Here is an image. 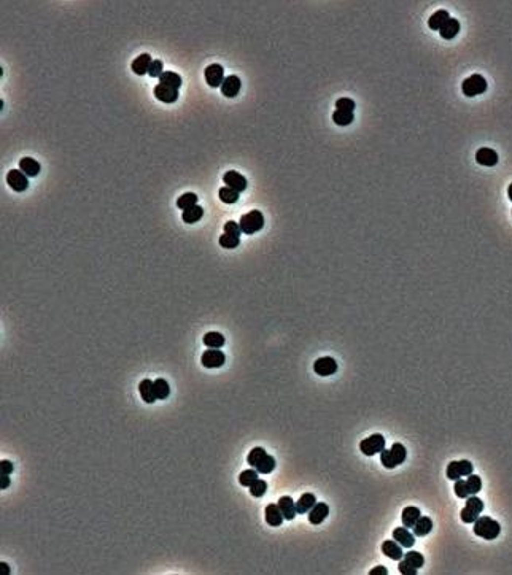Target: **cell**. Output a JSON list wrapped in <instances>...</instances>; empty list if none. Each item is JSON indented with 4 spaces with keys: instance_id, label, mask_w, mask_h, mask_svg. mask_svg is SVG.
Here are the masks:
<instances>
[{
    "instance_id": "obj_1",
    "label": "cell",
    "mask_w": 512,
    "mask_h": 575,
    "mask_svg": "<svg viewBox=\"0 0 512 575\" xmlns=\"http://www.w3.org/2000/svg\"><path fill=\"white\" fill-rule=\"evenodd\" d=\"M248 466H252L253 469H256L259 474H271L275 469V459L271 454H267L264 448L261 446H256L253 448L247 456Z\"/></svg>"
},
{
    "instance_id": "obj_2",
    "label": "cell",
    "mask_w": 512,
    "mask_h": 575,
    "mask_svg": "<svg viewBox=\"0 0 512 575\" xmlns=\"http://www.w3.org/2000/svg\"><path fill=\"white\" fill-rule=\"evenodd\" d=\"M474 534L479 536L482 539H485V541H495V539L500 536L501 532V526L500 523L495 521L493 518L490 516H479L477 520L474 521Z\"/></svg>"
},
{
    "instance_id": "obj_3",
    "label": "cell",
    "mask_w": 512,
    "mask_h": 575,
    "mask_svg": "<svg viewBox=\"0 0 512 575\" xmlns=\"http://www.w3.org/2000/svg\"><path fill=\"white\" fill-rule=\"evenodd\" d=\"M406 458H407V450L401 443H393L390 450H383L380 453V463L387 469H395L396 466L402 464Z\"/></svg>"
},
{
    "instance_id": "obj_4",
    "label": "cell",
    "mask_w": 512,
    "mask_h": 575,
    "mask_svg": "<svg viewBox=\"0 0 512 575\" xmlns=\"http://www.w3.org/2000/svg\"><path fill=\"white\" fill-rule=\"evenodd\" d=\"M239 224L242 232L247 234V236H252V234L258 232L264 227V216H262V213L259 210H252L245 213V215H242Z\"/></svg>"
},
{
    "instance_id": "obj_5",
    "label": "cell",
    "mask_w": 512,
    "mask_h": 575,
    "mask_svg": "<svg viewBox=\"0 0 512 575\" xmlns=\"http://www.w3.org/2000/svg\"><path fill=\"white\" fill-rule=\"evenodd\" d=\"M482 510H483V502H482V499H479L475 494L468 496V498H466V506H465V508L461 510V513H460L461 521H463V523H468V524H469V523H474V521L480 516Z\"/></svg>"
},
{
    "instance_id": "obj_6",
    "label": "cell",
    "mask_w": 512,
    "mask_h": 575,
    "mask_svg": "<svg viewBox=\"0 0 512 575\" xmlns=\"http://www.w3.org/2000/svg\"><path fill=\"white\" fill-rule=\"evenodd\" d=\"M461 91L466 97H474L483 94L487 91V80L479 73H474L471 76H468L466 80L461 84Z\"/></svg>"
},
{
    "instance_id": "obj_7",
    "label": "cell",
    "mask_w": 512,
    "mask_h": 575,
    "mask_svg": "<svg viewBox=\"0 0 512 575\" xmlns=\"http://www.w3.org/2000/svg\"><path fill=\"white\" fill-rule=\"evenodd\" d=\"M383 450H385V437L379 434V432L366 437L365 440L360 442V451L365 456H374V454L382 453Z\"/></svg>"
},
{
    "instance_id": "obj_8",
    "label": "cell",
    "mask_w": 512,
    "mask_h": 575,
    "mask_svg": "<svg viewBox=\"0 0 512 575\" xmlns=\"http://www.w3.org/2000/svg\"><path fill=\"white\" fill-rule=\"evenodd\" d=\"M314 372L320 377H331L337 372V363L336 359L331 356H323L318 358L314 363Z\"/></svg>"
},
{
    "instance_id": "obj_9",
    "label": "cell",
    "mask_w": 512,
    "mask_h": 575,
    "mask_svg": "<svg viewBox=\"0 0 512 575\" xmlns=\"http://www.w3.org/2000/svg\"><path fill=\"white\" fill-rule=\"evenodd\" d=\"M6 183H8V186L16 191V193H23L27 188H29V176L26 173H23L21 170H16L13 169L6 175Z\"/></svg>"
},
{
    "instance_id": "obj_10",
    "label": "cell",
    "mask_w": 512,
    "mask_h": 575,
    "mask_svg": "<svg viewBox=\"0 0 512 575\" xmlns=\"http://www.w3.org/2000/svg\"><path fill=\"white\" fill-rule=\"evenodd\" d=\"M224 363H226L224 353L221 350H217V348H209L207 351H204L202 356H201V364L207 369L221 367Z\"/></svg>"
},
{
    "instance_id": "obj_11",
    "label": "cell",
    "mask_w": 512,
    "mask_h": 575,
    "mask_svg": "<svg viewBox=\"0 0 512 575\" xmlns=\"http://www.w3.org/2000/svg\"><path fill=\"white\" fill-rule=\"evenodd\" d=\"M205 81L210 88H219L224 81V68L219 64H210L204 72Z\"/></svg>"
},
{
    "instance_id": "obj_12",
    "label": "cell",
    "mask_w": 512,
    "mask_h": 575,
    "mask_svg": "<svg viewBox=\"0 0 512 575\" xmlns=\"http://www.w3.org/2000/svg\"><path fill=\"white\" fill-rule=\"evenodd\" d=\"M223 181H224V184H226L227 188H231V189H234V191H237L239 194H240V193H244V191L247 189V180H245V176L242 175V173H239V172H236V170H229V172H226L224 176H223Z\"/></svg>"
},
{
    "instance_id": "obj_13",
    "label": "cell",
    "mask_w": 512,
    "mask_h": 575,
    "mask_svg": "<svg viewBox=\"0 0 512 575\" xmlns=\"http://www.w3.org/2000/svg\"><path fill=\"white\" fill-rule=\"evenodd\" d=\"M154 96L158 101L164 102V103H174V102H177V99H179V89L159 83V84H156V88H154Z\"/></svg>"
},
{
    "instance_id": "obj_14",
    "label": "cell",
    "mask_w": 512,
    "mask_h": 575,
    "mask_svg": "<svg viewBox=\"0 0 512 575\" xmlns=\"http://www.w3.org/2000/svg\"><path fill=\"white\" fill-rule=\"evenodd\" d=\"M393 541H396L401 546H404V548H412L415 543V534L414 532H410L409 528H406V526L396 528V529H393Z\"/></svg>"
},
{
    "instance_id": "obj_15",
    "label": "cell",
    "mask_w": 512,
    "mask_h": 575,
    "mask_svg": "<svg viewBox=\"0 0 512 575\" xmlns=\"http://www.w3.org/2000/svg\"><path fill=\"white\" fill-rule=\"evenodd\" d=\"M240 78L236 76V75H231V76H226L224 81L221 84V92L224 97H236L240 91Z\"/></svg>"
},
{
    "instance_id": "obj_16",
    "label": "cell",
    "mask_w": 512,
    "mask_h": 575,
    "mask_svg": "<svg viewBox=\"0 0 512 575\" xmlns=\"http://www.w3.org/2000/svg\"><path fill=\"white\" fill-rule=\"evenodd\" d=\"M475 161H477L480 166L493 167L498 164V154L495 150H492V148H480V150H477V153H475Z\"/></svg>"
},
{
    "instance_id": "obj_17",
    "label": "cell",
    "mask_w": 512,
    "mask_h": 575,
    "mask_svg": "<svg viewBox=\"0 0 512 575\" xmlns=\"http://www.w3.org/2000/svg\"><path fill=\"white\" fill-rule=\"evenodd\" d=\"M264 515H266V523L269 524V526H280L283 520H285L282 510L279 507V504H267Z\"/></svg>"
},
{
    "instance_id": "obj_18",
    "label": "cell",
    "mask_w": 512,
    "mask_h": 575,
    "mask_svg": "<svg viewBox=\"0 0 512 575\" xmlns=\"http://www.w3.org/2000/svg\"><path fill=\"white\" fill-rule=\"evenodd\" d=\"M277 504H279V507H280L285 520H288V521L294 520L296 515H297V508H296V502L291 499L290 496H282Z\"/></svg>"
},
{
    "instance_id": "obj_19",
    "label": "cell",
    "mask_w": 512,
    "mask_h": 575,
    "mask_svg": "<svg viewBox=\"0 0 512 575\" xmlns=\"http://www.w3.org/2000/svg\"><path fill=\"white\" fill-rule=\"evenodd\" d=\"M151 56L148 53H144V54H139L136 59L132 61V72L142 76V75H146L148 73V68L151 66Z\"/></svg>"
},
{
    "instance_id": "obj_20",
    "label": "cell",
    "mask_w": 512,
    "mask_h": 575,
    "mask_svg": "<svg viewBox=\"0 0 512 575\" xmlns=\"http://www.w3.org/2000/svg\"><path fill=\"white\" fill-rule=\"evenodd\" d=\"M382 553L387 558L395 559V561H400V559L404 558L402 546L398 543L396 541H385V542H383L382 543Z\"/></svg>"
},
{
    "instance_id": "obj_21",
    "label": "cell",
    "mask_w": 512,
    "mask_h": 575,
    "mask_svg": "<svg viewBox=\"0 0 512 575\" xmlns=\"http://www.w3.org/2000/svg\"><path fill=\"white\" fill-rule=\"evenodd\" d=\"M328 513H329L328 504H325V502H317L315 506H314V508H312L310 512H309V521H310L312 524H322V523L325 521V518L328 516Z\"/></svg>"
},
{
    "instance_id": "obj_22",
    "label": "cell",
    "mask_w": 512,
    "mask_h": 575,
    "mask_svg": "<svg viewBox=\"0 0 512 575\" xmlns=\"http://www.w3.org/2000/svg\"><path fill=\"white\" fill-rule=\"evenodd\" d=\"M19 170L23 173H26L29 178H34V176H37L41 170V166L38 161H35L34 158H23L19 161Z\"/></svg>"
},
{
    "instance_id": "obj_23",
    "label": "cell",
    "mask_w": 512,
    "mask_h": 575,
    "mask_svg": "<svg viewBox=\"0 0 512 575\" xmlns=\"http://www.w3.org/2000/svg\"><path fill=\"white\" fill-rule=\"evenodd\" d=\"M139 393H140L142 399H144V402H146V404H153V402H156V399H158L156 389H154V381H151V380L140 381Z\"/></svg>"
},
{
    "instance_id": "obj_24",
    "label": "cell",
    "mask_w": 512,
    "mask_h": 575,
    "mask_svg": "<svg viewBox=\"0 0 512 575\" xmlns=\"http://www.w3.org/2000/svg\"><path fill=\"white\" fill-rule=\"evenodd\" d=\"M449 19H450L449 11H447V10H438V11H435V13H433V15L430 16V19H428V26H430V29H431V31H440V29L444 27V24H445Z\"/></svg>"
},
{
    "instance_id": "obj_25",
    "label": "cell",
    "mask_w": 512,
    "mask_h": 575,
    "mask_svg": "<svg viewBox=\"0 0 512 575\" xmlns=\"http://www.w3.org/2000/svg\"><path fill=\"white\" fill-rule=\"evenodd\" d=\"M420 516H422V513H420V510H418L417 507H406L402 510L401 520H402L404 526L412 529L415 526V523L418 521V518H420Z\"/></svg>"
},
{
    "instance_id": "obj_26",
    "label": "cell",
    "mask_w": 512,
    "mask_h": 575,
    "mask_svg": "<svg viewBox=\"0 0 512 575\" xmlns=\"http://www.w3.org/2000/svg\"><path fill=\"white\" fill-rule=\"evenodd\" d=\"M458 32H460V23H458V21L455 19V18H450V19L444 24L442 29L439 31L440 37H442L444 40H453L455 37H457V34H458Z\"/></svg>"
},
{
    "instance_id": "obj_27",
    "label": "cell",
    "mask_w": 512,
    "mask_h": 575,
    "mask_svg": "<svg viewBox=\"0 0 512 575\" xmlns=\"http://www.w3.org/2000/svg\"><path fill=\"white\" fill-rule=\"evenodd\" d=\"M315 504H317V499H315V496L312 494V493H305V494H302L301 498H299V501L296 502L297 513H309L310 510L314 508Z\"/></svg>"
},
{
    "instance_id": "obj_28",
    "label": "cell",
    "mask_w": 512,
    "mask_h": 575,
    "mask_svg": "<svg viewBox=\"0 0 512 575\" xmlns=\"http://www.w3.org/2000/svg\"><path fill=\"white\" fill-rule=\"evenodd\" d=\"M224 336L223 334H219V332H215V331H212V332H207L204 336V345L205 346H209V348H217V350H219L221 348V346L224 345Z\"/></svg>"
},
{
    "instance_id": "obj_29",
    "label": "cell",
    "mask_w": 512,
    "mask_h": 575,
    "mask_svg": "<svg viewBox=\"0 0 512 575\" xmlns=\"http://www.w3.org/2000/svg\"><path fill=\"white\" fill-rule=\"evenodd\" d=\"M414 529V534L418 536V537H423V536H428L431 529H433V521L431 518L428 516H420L418 518V521L415 523V526L412 528Z\"/></svg>"
},
{
    "instance_id": "obj_30",
    "label": "cell",
    "mask_w": 512,
    "mask_h": 575,
    "mask_svg": "<svg viewBox=\"0 0 512 575\" xmlns=\"http://www.w3.org/2000/svg\"><path fill=\"white\" fill-rule=\"evenodd\" d=\"M182 216H183V221H184V223L194 224V223H197L199 219H201V218L204 216V210H202V207H199V205H194V207H191V208H188V210H184Z\"/></svg>"
},
{
    "instance_id": "obj_31",
    "label": "cell",
    "mask_w": 512,
    "mask_h": 575,
    "mask_svg": "<svg viewBox=\"0 0 512 575\" xmlns=\"http://www.w3.org/2000/svg\"><path fill=\"white\" fill-rule=\"evenodd\" d=\"M194 205H197V196L194 193H186V194H183L177 199V207H179L182 211L194 207Z\"/></svg>"
},
{
    "instance_id": "obj_32",
    "label": "cell",
    "mask_w": 512,
    "mask_h": 575,
    "mask_svg": "<svg viewBox=\"0 0 512 575\" xmlns=\"http://www.w3.org/2000/svg\"><path fill=\"white\" fill-rule=\"evenodd\" d=\"M258 471L256 469H247V471H244V472H240V475H239V483L242 485V486H245V488H250L256 480H258L259 477H258Z\"/></svg>"
},
{
    "instance_id": "obj_33",
    "label": "cell",
    "mask_w": 512,
    "mask_h": 575,
    "mask_svg": "<svg viewBox=\"0 0 512 575\" xmlns=\"http://www.w3.org/2000/svg\"><path fill=\"white\" fill-rule=\"evenodd\" d=\"M159 83L167 84V86H172L175 89H180L182 88V76L177 75L175 72H164L162 76L159 78Z\"/></svg>"
},
{
    "instance_id": "obj_34",
    "label": "cell",
    "mask_w": 512,
    "mask_h": 575,
    "mask_svg": "<svg viewBox=\"0 0 512 575\" xmlns=\"http://www.w3.org/2000/svg\"><path fill=\"white\" fill-rule=\"evenodd\" d=\"M332 121L336 123L337 126H348L350 123H353V113L336 110L332 113Z\"/></svg>"
},
{
    "instance_id": "obj_35",
    "label": "cell",
    "mask_w": 512,
    "mask_h": 575,
    "mask_svg": "<svg viewBox=\"0 0 512 575\" xmlns=\"http://www.w3.org/2000/svg\"><path fill=\"white\" fill-rule=\"evenodd\" d=\"M218 196H219V199H221V202L229 203V205H231V203H236V202L239 201V193H237V191H234V189L227 188V186H224V188L219 189Z\"/></svg>"
},
{
    "instance_id": "obj_36",
    "label": "cell",
    "mask_w": 512,
    "mask_h": 575,
    "mask_svg": "<svg viewBox=\"0 0 512 575\" xmlns=\"http://www.w3.org/2000/svg\"><path fill=\"white\" fill-rule=\"evenodd\" d=\"M466 486H468V491H469V494H477L480 489H482V478L479 477V475H474V474H471V475H468V478H466Z\"/></svg>"
},
{
    "instance_id": "obj_37",
    "label": "cell",
    "mask_w": 512,
    "mask_h": 575,
    "mask_svg": "<svg viewBox=\"0 0 512 575\" xmlns=\"http://www.w3.org/2000/svg\"><path fill=\"white\" fill-rule=\"evenodd\" d=\"M154 389H156L158 399H167L169 394H170V386L164 378H158L154 381Z\"/></svg>"
},
{
    "instance_id": "obj_38",
    "label": "cell",
    "mask_w": 512,
    "mask_h": 575,
    "mask_svg": "<svg viewBox=\"0 0 512 575\" xmlns=\"http://www.w3.org/2000/svg\"><path fill=\"white\" fill-rule=\"evenodd\" d=\"M404 559L406 561H409V563L414 566V567H417V569H420V567L425 564V558H423V555L422 553H418V551H407V553H404Z\"/></svg>"
},
{
    "instance_id": "obj_39",
    "label": "cell",
    "mask_w": 512,
    "mask_h": 575,
    "mask_svg": "<svg viewBox=\"0 0 512 575\" xmlns=\"http://www.w3.org/2000/svg\"><path fill=\"white\" fill-rule=\"evenodd\" d=\"M248 489H250V494L253 496V498H262V496H264L266 491H267V483L264 480L258 478Z\"/></svg>"
},
{
    "instance_id": "obj_40",
    "label": "cell",
    "mask_w": 512,
    "mask_h": 575,
    "mask_svg": "<svg viewBox=\"0 0 512 575\" xmlns=\"http://www.w3.org/2000/svg\"><path fill=\"white\" fill-rule=\"evenodd\" d=\"M239 243H240V238L234 237V236H229V234H223V236L219 237V245H221L223 248H227V250L237 248Z\"/></svg>"
},
{
    "instance_id": "obj_41",
    "label": "cell",
    "mask_w": 512,
    "mask_h": 575,
    "mask_svg": "<svg viewBox=\"0 0 512 575\" xmlns=\"http://www.w3.org/2000/svg\"><path fill=\"white\" fill-rule=\"evenodd\" d=\"M453 491L457 494V498L460 499H466L468 496H471L468 491V486H466V480H457L455 481V486H453Z\"/></svg>"
},
{
    "instance_id": "obj_42",
    "label": "cell",
    "mask_w": 512,
    "mask_h": 575,
    "mask_svg": "<svg viewBox=\"0 0 512 575\" xmlns=\"http://www.w3.org/2000/svg\"><path fill=\"white\" fill-rule=\"evenodd\" d=\"M447 478L452 481H457L461 478V472L458 467V461H452V463L447 466Z\"/></svg>"
},
{
    "instance_id": "obj_43",
    "label": "cell",
    "mask_w": 512,
    "mask_h": 575,
    "mask_svg": "<svg viewBox=\"0 0 512 575\" xmlns=\"http://www.w3.org/2000/svg\"><path fill=\"white\" fill-rule=\"evenodd\" d=\"M398 571H400L402 575H417V572H418V569L417 567H414L412 566L409 561H406V559H400V564H398Z\"/></svg>"
},
{
    "instance_id": "obj_44",
    "label": "cell",
    "mask_w": 512,
    "mask_h": 575,
    "mask_svg": "<svg viewBox=\"0 0 512 575\" xmlns=\"http://www.w3.org/2000/svg\"><path fill=\"white\" fill-rule=\"evenodd\" d=\"M336 110H342V111H350V113H353V110H355V102L352 101L350 97H340L339 101L336 102Z\"/></svg>"
},
{
    "instance_id": "obj_45",
    "label": "cell",
    "mask_w": 512,
    "mask_h": 575,
    "mask_svg": "<svg viewBox=\"0 0 512 575\" xmlns=\"http://www.w3.org/2000/svg\"><path fill=\"white\" fill-rule=\"evenodd\" d=\"M162 73H164V72H162V61L153 59L150 68H148V75H150L151 78H161Z\"/></svg>"
},
{
    "instance_id": "obj_46",
    "label": "cell",
    "mask_w": 512,
    "mask_h": 575,
    "mask_svg": "<svg viewBox=\"0 0 512 575\" xmlns=\"http://www.w3.org/2000/svg\"><path fill=\"white\" fill-rule=\"evenodd\" d=\"M224 234H229V236H234V237H240V234H242L240 224L236 221H227L224 224Z\"/></svg>"
},
{
    "instance_id": "obj_47",
    "label": "cell",
    "mask_w": 512,
    "mask_h": 575,
    "mask_svg": "<svg viewBox=\"0 0 512 575\" xmlns=\"http://www.w3.org/2000/svg\"><path fill=\"white\" fill-rule=\"evenodd\" d=\"M458 467H460L461 477H468V475H471V474H473V464L469 463L468 459H461V461H458Z\"/></svg>"
},
{
    "instance_id": "obj_48",
    "label": "cell",
    "mask_w": 512,
    "mask_h": 575,
    "mask_svg": "<svg viewBox=\"0 0 512 575\" xmlns=\"http://www.w3.org/2000/svg\"><path fill=\"white\" fill-rule=\"evenodd\" d=\"M13 471H15V466H13L11 461H8V459H2V461H0V474L10 475Z\"/></svg>"
},
{
    "instance_id": "obj_49",
    "label": "cell",
    "mask_w": 512,
    "mask_h": 575,
    "mask_svg": "<svg viewBox=\"0 0 512 575\" xmlns=\"http://www.w3.org/2000/svg\"><path fill=\"white\" fill-rule=\"evenodd\" d=\"M369 574L371 575H388V569L385 566H377V567H374V569H371Z\"/></svg>"
},
{
    "instance_id": "obj_50",
    "label": "cell",
    "mask_w": 512,
    "mask_h": 575,
    "mask_svg": "<svg viewBox=\"0 0 512 575\" xmlns=\"http://www.w3.org/2000/svg\"><path fill=\"white\" fill-rule=\"evenodd\" d=\"M10 486V477L8 475H5V474H0V489H6Z\"/></svg>"
},
{
    "instance_id": "obj_51",
    "label": "cell",
    "mask_w": 512,
    "mask_h": 575,
    "mask_svg": "<svg viewBox=\"0 0 512 575\" xmlns=\"http://www.w3.org/2000/svg\"><path fill=\"white\" fill-rule=\"evenodd\" d=\"M508 196H509V199L512 201V183H511L509 186H508Z\"/></svg>"
},
{
    "instance_id": "obj_52",
    "label": "cell",
    "mask_w": 512,
    "mask_h": 575,
    "mask_svg": "<svg viewBox=\"0 0 512 575\" xmlns=\"http://www.w3.org/2000/svg\"><path fill=\"white\" fill-rule=\"evenodd\" d=\"M0 567H2V571H5L6 574H8V566H6L5 563H2V564H0Z\"/></svg>"
}]
</instances>
